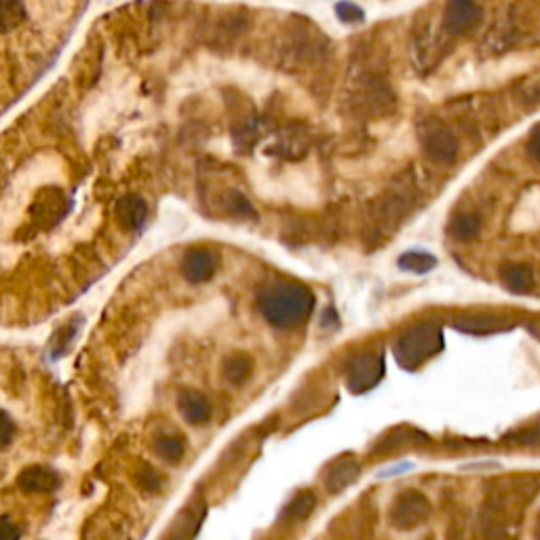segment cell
I'll return each instance as SVG.
<instances>
[{
  "label": "cell",
  "instance_id": "8",
  "mask_svg": "<svg viewBox=\"0 0 540 540\" xmlns=\"http://www.w3.org/2000/svg\"><path fill=\"white\" fill-rule=\"evenodd\" d=\"M217 266H220V260L211 249L193 247L182 258V275L193 285H201V283L214 279Z\"/></svg>",
  "mask_w": 540,
  "mask_h": 540
},
{
  "label": "cell",
  "instance_id": "19",
  "mask_svg": "<svg viewBox=\"0 0 540 540\" xmlns=\"http://www.w3.org/2000/svg\"><path fill=\"white\" fill-rule=\"evenodd\" d=\"M315 506H317V498H315L313 492H300L296 498H292V503L285 506L283 511V520L285 521H302L313 513Z\"/></svg>",
  "mask_w": 540,
  "mask_h": 540
},
{
  "label": "cell",
  "instance_id": "23",
  "mask_svg": "<svg viewBox=\"0 0 540 540\" xmlns=\"http://www.w3.org/2000/svg\"><path fill=\"white\" fill-rule=\"evenodd\" d=\"M226 207L232 216L237 217H255V211L252 203L241 193H228L226 196Z\"/></svg>",
  "mask_w": 540,
  "mask_h": 540
},
{
  "label": "cell",
  "instance_id": "9",
  "mask_svg": "<svg viewBox=\"0 0 540 540\" xmlns=\"http://www.w3.org/2000/svg\"><path fill=\"white\" fill-rule=\"evenodd\" d=\"M59 475L53 468L42 465L26 467L18 475V488L24 494H49L59 488Z\"/></svg>",
  "mask_w": 540,
  "mask_h": 540
},
{
  "label": "cell",
  "instance_id": "12",
  "mask_svg": "<svg viewBox=\"0 0 540 540\" xmlns=\"http://www.w3.org/2000/svg\"><path fill=\"white\" fill-rule=\"evenodd\" d=\"M114 216L123 231H140L148 220V205L138 194H125L114 207Z\"/></svg>",
  "mask_w": 540,
  "mask_h": 540
},
{
  "label": "cell",
  "instance_id": "20",
  "mask_svg": "<svg viewBox=\"0 0 540 540\" xmlns=\"http://www.w3.org/2000/svg\"><path fill=\"white\" fill-rule=\"evenodd\" d=\"M399 269L406 272H414V275H427L437 266V258L427 252H407L403 254L399 262Z\"/></svg>",
  "mask_w": 540,
  "mask_h": 540
},
{
  "label": "cell",
  "instance_id": "13",
  "mask_svg": "<svg viewBox=\"0 0 540 540\" xmlns=\"http://www.w3.org/2000/svg\"><path fill=\"white\" fill-rule=\"evenodd\" d=\"M178 410L188 424H203L211 418V403L201 391L186 389L179 392Z\"/></svg>",
  "mask_w": 540,
  "mask_h": 540
},
{
  "label": "cell",
  "instance_id": "25",
  "mask_svg": "<svg viewBox=\"0 0 540 540\" xmlns=\"http://www.w3.org/2000/svg\"><path fill=\"white\" fill-rule=\"evenodd\" d=\"M135 482H138V485H141L144 490H148V492H156V490H161L163 485L161 475L150 467H141L140 471L135 473Z\"/></svg>",
  "mask_w": 540,
  "mask_h": 540
},
{
  "label": "cell",
  "instance_id": "16",
  "mask_svg": "<svg viewBox=\"0 0 540 540\" xmlns=\"http://www.w3.org/2000/svg\"><path fill=\"white\" fill-rule=\"evenodd\" d=\"M479 232H482V217L473 214V211L458 214L454 220L450 222V234L462 243H468L473 241V239H477Z\"/></svg>",
  "mask_w": 540,
  "mask_h": 540
},
{
  "label": "cell",
  "instance_id": "28",
  "mask_svg": "<svg viewBox=\"0 0 540 540\" xmlns=\"http://www.w3.org/2000/svg\"><path fill=\"white\" fill-rule=\"evenodd\" d=\"M536 141H538V135L534 133V135H532V140H530V146H528V150H530V156H532L534 161L538 159V152H536Z\"/></svg>",
  "mask_w": 540,
  "mask_h": 540
},
{
  "label": "cell",
  "instance_id": "26",
  "mask_svg": "<svg viewBox=\"0 0 540 540\" xmlns=\"http://www.w3.org/2000/svg\"><path fill=\"white\" fill-rule=\"evenodd\" d=\"M483 540H513V538L509 536V530L505 528V523L492 520L483 528Z\"/></svg>",
  "mask_w": 540,
  "mask_h": 540
},
{
  "label": "cell",
  "instance_id": "17",
  "mask_svg": "<svg viewBox=\"0 0 540 540\" xmlns=\"http://www.w3.org/2000/svg\"><path fill=\"white\" fill-rule=\"evenodd\" d=\"M155 452L163 458V460L179 462L184 458V454H186V439L176 433L159 435V437L155 439Z\"/></svg>",
  "mask_w": 540,
  "mask_h": 540
},
{
  "label": "cell",
  "instance_id": "15",
  "mask_svg": "<svg viewBox=\"0 0 540 540\" xmlns=\"http://www.w3.org/2000/svg\"><path fill=\"white\" fill-rule=\"evenodd\" d=\"M222 372L224 378L231 382V384H245V382L252 378L254 359L247 353H232L231 357L224 359Z\"/></svg>",
  "mask_w": 540,
  "mask_h": 540
},
{
  "label": "cell",
  "instance_id": "10",
  "mask_svg": "<svg viewBox=\"0 0 540 540\" xmlns=\"http://www.w3.org/2000/svg\"><path fill=\"white\" fill-rule=\"evenodd\" d=\"M361 473V465H359L357 458L353 456H342L327 468L325 473V490L330 494H340L345 492L348 485H353L359 479Z\"/></svg>",
  "mask_w": 540,
  "mask_h": 540
},
{
  "label": "cell",
  "instance_id": "22",
  "mask_svg": "<svg viewBox=\"0 0 540 540\" xmlns=\"http://www.w3.org/2000/svg\"><path fill=\"white\" fill-rule=\"evenodd\" d=\"M336 15L338 19L345 21V24H361L365 19V11L359 4L351 3V0H340L336 3Z\"/></svg>",
  "mask_w": 540,
  "mask_h": 540
},
{
  "label": "cell",
  "instance_id": "14",
  "mask_svg": "<svg viewBox=\"0 0 540 540\" xmlns=\"http://www.w3.org/2000/svg\"><path fill=\"white\" fill-rule=\"evenodd\" d=\"M456 330L465 331V334H475V336H488V334H498V331H506L511 323L506 319L500 317H490V315H467V317H458L454 321Z\"/></svg>",
  "mask_w": 540,
  "mask_h": 540
},
{
  "label": "cell",
  "instance_id": "7",
  "mask_svg": "<svg viewBox=\"0 0 540 540\" xmlns=\"http://www.w3.org/2000/svg\"><path fill=\"white\" fill-rule=\"evenodd\" d=\"M483 19V9L477 0H447L444 11V30L450 36H462L475 30Z\"/></svg>",
  "mask_w": 540,
  "mask_h": 540
},
{
  "label": "cell",
  "instance_id": "11",
  "mask_svg": "<svg viewBox=\"0 0 540 540\" xmlns=\"http://www.w3.org/2000/svg\"><path fill=\"white\" fill-rule=\"evenodd\" d=\"M498 277L509 292L520 293V296L532 293L534 287H536L534 269L530 264H523V262H506V264L500 266Z\"/></svg>",
  "mask_w": 540,
  "mask_h": 540
},
{
  "label": "cell",
  "instance_id": "18",
  "mask_svg": "<svg viewBox=\"0 0 540 540\" xmlns=\"http://www.w3.org/2000/svg\"><path fill=\"white\" fill-rule=\"evenodd\" d=\"M26 4L21 0H0V32L19 28L26 21Z\"/></svg>",
  "mask_w": 540,
  "mask_h": 540
},
{
  "label": "cell",
  "instance_id": "2",
  "mask_svg": "<svg viewBox=\"0 0 540 540\" xmlns=\"http://www.w3.org/2000/svg\"><path fill=\"white\" fill-rule=\"evenodd\" d=\"M441 351H444V330L435 321H420L407 327L392 346L397 363L406 369H416Z\"/></svg>",
  "mask_w": 540,
  "mask_h": 540
},
{
  "label": "cell",
  "instance_id": "27",
  "mask_svg": "<svg viewBox=\"0 0 540 540\" xmlns=\"http://www.w3.org/2000/svg\"><path fill=\"white\" fill-rule=\"evenodd\" d=\"M21 532L9 517H0V540H19Z\"/></svg>",
  "mask_w": 540,
  "mask_h": 540
},
{
  "label": "cell",
  "instance_id": "21",
  "mask_svg": "<svg viewBox=\"0 0 540 540\" xmlns=\"http://www.w3.org/2000/svg\"><path fill=\"white\" fill-rule=\"evenodd\" d=\"M424 439V435L416 433V430H391V433H386L384 437H382L378 444H376V454H382V452H392L397 450V447L412 444V441H420Z\"/></svg>",
  "mask_w": 540,
  "mask_h": 540
},
{
  "label": "cell",
  "instance_id": "3",
  "mask_svg": "<svg viewBox=\"0 0 540 540\" xmlns=\"http://www.w3.org/2000/svg\"><path fill=\"white\" fill-rule=\"evenodd\" d=\"M384 354L376 351H363L354 354L346 363V384L353 395H365L378 386V382L384 378Z\"/></svg>",
  "mask_w": 540,
  "mask_h": 540
},
{
  "label": "cell",
  "instance_id": "24",
  "mask_svg": "<svg viewBox=\"0 0 540 540\" xmlns=\"http://www.w3.org/2000/svg\"><path fill=\"white\" fill-rule=\"evenodd\" d=\"M15 433H18V427H15L13 418L7 412L0 410V452L9 450V445L15 439Z\"/></svg>",
  "mask_w": 540,
  "mask_h": 540
},
{
  "label": "cell",
  "instance_id": "6",
  "mask_svg": "<svg viewBox=\"0 0 540 540\" xmlns=\"http://www.w3.org/2000/svg\"><path fill=\"white\" fill-rule=\"evenodd\" d=\"M70 209V201L59 188H45L36 194L34 203L30 205V217L42 231L57 226Z\"/></svg>",
  "mask_w": 540,
  "mask_h": 540
},
{
  "label": "cell",
  "instance_id": "1",
  "mask_svg": "<svg viewBox=\"0 0 540 540\" xmlns=\"http://www.w3.org/2000/svg\"><path fill=\"white\" fill-rule=\"evenodd\" d=\"M258 308L272 327L292 330L310 317L315 310V296L304 283L283 279L262 289Z\"/></svg>",
  "mask_w": 540,
  "mask_h": 540
},
{
  "label": "cell",
  "instance_id": "4",
  "mask_svg": "<svg viewBox=\"0 0 540 540\" xmlns=\"http://www.w3.org/2000/svg\"><path fill=\"white\" fill-rule=\"evenodd\" d=\"M420 144L430 161L439 165H452L458 159V140L454 131L441 121H427L420 129Z\"/></svg>",
  "mask_w": 540,
  "mask_h": 540
},
{
  "label": "cell",
  "instance_id": "5",
  "mask_svg": "<svg viewBox=\"0 0 540 540\" xmlns=\"http://www.w3.org/2000/svg\"><path fill=\"white\" fill-rule=\"evenodd\" d=\"M430 511H433V506H430L427 496L418 492V490H407V492L397 496L389 511V517L397 530L410 532L429 520Z\"/></svg>",
  "mask_w": 540,
  "mask_h": 540
}]
</instances>
